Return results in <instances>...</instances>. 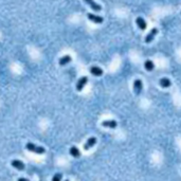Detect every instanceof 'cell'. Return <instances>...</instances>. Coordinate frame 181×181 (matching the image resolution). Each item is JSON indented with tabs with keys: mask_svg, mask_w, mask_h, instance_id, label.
<instances>
[{
	"mask_svg": "<svg viewBox=\"0 0 181 181\" xmlns=\"http://www.w3.org/2000/svg\"><path fill=\"white\" fill-rule=\"evenodd\" d=\"M25 148L28 149L29 151H32V153H38V155H43V153H46V149L43 148V146H38V145H36V144H34V143H31V142L27 143V145H25Z\"/></svg>",
	"mask_w": 181,
	"mask_h": 181,
	"instance_id": "1",
	"label": "cell"
},
{
	"mask_svg": "<svg viewBox=\"0 0 181 181\" xmlns=\"http://www.w3.org/2000/svg\"><path fill=\"white\" fill-rule=\"evenodd\" d=\"M143 90V83L141 80H136L133 82V91L137 96H140L141 92Z\"/></svg>",
	"mask_w": 181,
	"mask_h": 181,
	"instance_id": "2",
	"label": "cell"
},
{
	"mask_svg": "<svg viewBox=\"0 0 181 181\" xmlns=\"http://www.w3.org/2000/svg\"><path fill=\"white\" fill-rule=\"evenodd\" d=\"M87 83H88V77H87V76H83V77H80V80H78L77 83H76V90L82 91Z\"/></svg>",
	"mask_w": 181,
	"mask_h": 181,
	"instance_id": "3",
	"label": "cell"
},
{
	"mask_svg": "<svg viewBox=\"0 0 181 181\" xmlns=\"http://www.w3.org/2000/svg\"><path fill=\"white\" fill-rule=\"evenodd\" d=\"M84 1H85L93 11H96V12H101V11H102V7H101L100 4H98L94 0H84Z\"/></svg>",
	"mask_w": 181,
	"mask_h": 181,
	"instance_id": "4",
	"label": "cell"
},
{
	"mask_svg": "<svg viewBox=\"0 0 181 181\" xmlns=\"http://www.w3.org/2000/svg\"><path fill=\"white\" fill-rule=\"evenodd\" d=\"M96 144V137H91V138H89L88 140H87V142L84 144V149H85V151H88V149L93 147Z\"/></svg>",
	"mask_w": 181,
	"mask_h": 181,
	"instance_id": "5",
	"label": "cell"
},
{
	"mask_svg": "<svg viewBox=\"0 0 181 181\" xmlns=\"http://www.w3.org/2000/svg\"><path fill=\"white\" fill-rule=\"evenodd\" d=\"M157 34H158V29H157V28L151 29V31L148 33V34H147V36L145 37V43H151Z\"/></svg>",
	"mask_w": 181,
	"mask_h": 181,
	"instance_id": "6",
	"label": "cell"
},
{
	"mask_svg": "<svg viewBox=\"0 0 181 181\" xmlns=\"http://www.w3.org/2000/svg\"><path fill=\"white\" fill-rule=\"evenodd\" d=\"M87 17H88V19L91 20L92 22L98 23V25L104 21L103 17H101V16H96V15H94V14H91V13H88V14H87Z\"/></svg>",
	"mask_w": 181,
	"mask_h": 181,
	"instance_id": "7",
	"label": "cell"
},
{
	"mask_svg": "<svg viewBox=\"0 0 181 181\" xmlns=\"http://www.w3.org/2000/svg\"><path fill=\"white\" fill-rule=\"evenodd\" d=\"M11 164H12V166L14 167V169H18V171H23L25 169V163H23L22 161L20 160H13L12 162H11Z\"/></svg>",
	"mask_w": 181,
	"mask_h": 181,
	"instance_id": "8",
	"label": "cell"
},
{
	"mask_svg": "<svg viewBox=\"0 0 181 181\" xmlns=\"http://www.w3.org/2000/svg\"><path fill=\"white\" fill-rule=\"evenodd\" d=\"M102 125L104 127H108V128H116L118 126V123H117L116 120H107V121H104Z\"/></svg>",
	"mask_w": 181,
	"mask_h": 181,
	"instance_id": "9",
	"label": "cell"
},
{
	"mask_svg": "<svg viewBox=\"0 0 181 181\" xmlns=\"http://www.w3.org/2000/svg\"><path fill=\"white\" fill-rule=\"evenodd\" d=\"M90 73L94 76H101V75H103V70H102V68H100V67L93 66V67L90 68Z\"/></svg>",
	"mask_w": 181,
	"mask_h": 181,
	"instance_id": "10",
	"label": "cell"
},
{
	"mask_svg": "<svg viewBox=\"0 0 181 181\" xmlns=\"http://www.w3.org/2000/svg\"><path fill=\"white\" fill-rule=\"evenodd\" d=\"M159 84H160V86L162 87V88H169L172 85V82L169 80V78L163 77L159 80Z\"/></svg>",
	"mask_w": 181,
	"mask_h": 181,
	"instance_id": "11",
	"label": "cell"
},
{
	"mask_svg": "<svg viewBox=\"0 0 181 181\" xmlns=\"http://www.w3.org/2000/svg\"><path fill=\"white\" fill-rule=\"evenodd\" d=\"M136 22H137V25L139 27V29H140V30H142V31L145 30L146 27H147V23H146V21L142 17H138V18H137Z\"/></svg>",
	"mask_w": 181,
	"mask_h": 181,
	"instance_id": "12",
	"label": "cell"
},
{
	"mask_svg": "<svg viewBox=\"0 0 181 181\" xmlns=\"http://www.w3.org/2000/svg\"><path fill=\"white\" fill-rule=\"evenodd\" d=\"M69 153H70V155L72 157H74V158H80V149L76 147V146H71L70 151H69Z\"/></svg>",
	"mask_w": 181,
	"mask_h": 181,
	"instance_id": "13",
	"label": "cell"
},
{
	"mask_svg": "<svg viewBox=\"0 0 181 181\" xmlns=\"http://www.w3.org/2000/svg\"><path fill=\"white\" fill-rule=\"evenodd\" d=\"M72 60V58H71L70 55H65L63 56V57L59 58V62H58V64H59L60 66H66L67 64H69Z\"/></svg>",
	"mask_w": 181,
	"mask_h": 181,
	"instance_id": "14",
	"label": "cell"
},
{
	"mask_svg": "<svg viewBox=\"0 0 181 181\" xmlns=\"http://www.w3.org/2000/svg\"><path fill=\"white\" fill-rule=\"evenodd\" d=\"M144 68L151 72V71H153V68H155V64L153 63V60L147 59V60H145V63H144Z\"/></svg>",
	"mask_w": 181,
	"mask_h": 181,
	"instance_id": "15",
	"label": "cell"
},
{
	"mask_svg": "<svg viewBox=\"0 0 181 181\" xmlns=\"http://www.w3.org/2000/svg\"><path fill=\"white\" fill-rule=\"evenodd\" d=\"M62 178H63V175H62L60 173H57L53 176L52 181H62Z\"/></svg>",
	"mask_w": 181,
	"mask_h": 181,
	"instance_id": "16",
	"label": "cell"
},
{
	"mask_svg": "<svg viewBox=\"0 0 181 181\" xmlns=\"http://www.w3.org/2000/svg\"><path fill=\"white\" fill-rule=\"evenodd\" d=\"M17 181H30V180H29V179H27V178H19Z\"/></svg>",
	"mask_w": 181,
	"mask_h": 181,
	"instance_id": "17",
	"label": "cell"
},
{
	"mask_svg": "<svg viewBox=\"0 0 181 181\" xmlns=\"http://www.w3.org/2000/svg\"><path fill=\"white\" fill-rule=\"evenodd\" d=\"M65 181H69V180H68V179H67V180H65Z\"/></svg>",
	"mask_w": 181,
	"mask_h": 181,
	"instance_id": "18",
	"label": "cell"
}]
</instances>
